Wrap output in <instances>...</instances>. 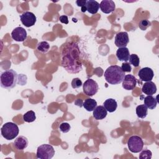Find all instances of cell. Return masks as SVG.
<instances>
[{
  "label": "cell",
  "mask_w": 159,
  "mask_h": 159,
  "mask_svg": "<svg viewBox=\"0 0 159 159\" xmlns=\"http://www.w3.org/2000/svg\"><path fill=\"white\" fill-rule=\"evenodd\" d=\"M61 65L70 73H78L81 71L80 51L76 43L70 42L63 45L61 52Z\"/></svg>",
  "instance_id": "1"
},
{
  "label": "cell",
  "mask_w": 159,
  "mask_h": 159,
  "mask_svg": "<svg viewBox=\"0 0 159 159\" xmlns=\"http://www.w3.org/2000/svg\"><path fill=\"white\" fill-rule=\"evenodd\" d=\"M104 76L108 83L116 85L122 82L125 76V73L122 71L120 66L111 65L106 70Z\"/></svg>",
  "instance_id": "2"
},
{
  "label": "cell",
  "mask_w": 159,
  "mask_h": 159,
  "mask_svg": "<svg viewBox=\"0 0 159 159\" xmlns=\"http://www.w3.org/2000/svg\"><path fill=\"white\" fill-rule=\"evenodd\" d=\"M17 81V73L12 69L4 71L1 73L0 84L2 88L11 89L16 86Z\"/></svg>",
  "instance_id": "3"
},
{
  "label": "cell",
  "mask_w": 159,
  "mask_h": 159,
  "mask_svg": "<svg viewBox=\"0 0 159 159\" xmlns=\"http://www.w3.org/2000/svg\"><path fill=\"white\" fill-rule=\"evenodd\" d=\"M19 132V129L18 125L11 122L5 123L1 129V135L8 140L14 139L18 135Z\"/></svg>",
  "instance_id": "4"
},
{
  "label": "cell",
  "mask_w": 159,
  "mask_h": 159,
  "mask_svg": "<svg viewBox=\"0 0 159 159\" xmlns=\"http://www.w3.org/2000/svg\"><path fill=\"white\" fill-rule=\"evenodd\" d=\"M55 155L53 147L49 144H42L38 147L36 156L40 159H51Z\"/></svg>",
  "instance_id": "5"
},
{
  "label": "cell",
  "mask_w": 159,
  "mask_h": 159,
  "mask_svg": "<svg viewBox=\"0 0 159 159\" xmlns=\"http://www.w3.org/2000/svg\"><path fill=\"white\" fill-rule=\"evenodd\" d=\"M143 144L142 138L138 135L131 136L127 141L129 150L132 153H139L141 152L143 149Z\"/></svg>",
  "instance_id": "6"
},
{
  "label": "cell",
  "mask_w": 159,
  "mask_h": 159,
  "mask_svg": "<svg viewBox=\"0 0 159 159\" xmlns=\"http://www.w3.org/2000/svg\"><path fill=\"white\" fill-rule=\"evenodd\" d=\"M98 89L99 86L98 83L92 79H88L83 84V93L89 96H93L96 94Z\"/></svg>",
  "instance_id": "7"
},
{
  "label": "cell",
  "mask_w": 159,
  "mask_h": 159,
  "mask_svg": "<svg viewBox=\"0 0 159 159\" xmlns=\"http://www.w3.org/2000/svg\"><path fill=\"white\" fill-rule=\"evenodd\" d=\"M20 19L22 24L26 27H30L35 25L37 21V17L35 14L29 11H25L20 16Z\"/></svg>",
  "instance_id": "8"
},
{
  "label": "cell",
  "mask_w": 159,
  "mask_h": 159,
  "mask_svg": "<svg viewBox=\"0 0 159 159\" xmlns=\"http://www.w3.org/2000/svg\"><path fill=\"white\" fill-rule=\"evenodd\" d=\"M115 45L119 47H126L129 42V38L127 32H120L116 35L114 39Z\"/></svg>",
  "instance_id": "9"
},
{
  "label": "cell",
  "mask_w": 159,
  "mask_h": 159,
  "mask_svg": "<svg viewBox=\"0 0 159 159\" xmlns=\"http://www.w3.org/2000/svg\"><path fill=\"white\" fill-rule=\"evenodd\" d=\"M27 32L22 27H17L13 29L11 32V37L17 42H24L27 39Z\"/></svg>",
  "instance_id": "10"
},
{
  "label": "cell",
  "mask_w": 159,
  "mask_h": 159,
  "mask_svg": "<svg viewBox=\"0 0 159 159\" xmlns=\"http://www.w3.org/2000/svg\"><path fill=\"white\" fill-rule=\"evenodd\" d=\"M122 88L125 90L134 89L137 84V80L135 77L132 75H125L122 81Z\"/></svg>",
  "instance_id": "11"
},
{
  "label": "cell",
  "mask_w": 159,
  "mask_h": 159,
  "mask_svg": "<svg viewBox=\"0 0 159 159\" xmlns=\"http://www.w3.org/2000/svg\"><path fill=\"white\" fill-rule=\"evenodd\" d=\"M138 76L142 81L147 82L152 81L154 76V73L152 68L149 67H144L139 71Z\"/></svg>",
  "instance_id": "12"
},
{
  "label": "cell",
  "mask_w": 159,
  "mask_h": 159,
  "mask_svg": "<svg viewBox=\"0 0 159 159\" xmlns=\"http://www.w3.org/2000/svg\"><path fill=\"white\" fill-rule=\"evenodd\" d=\"M101 11L105 14L112 12L116 9V4L112 0H102L99 4Z\"/></svg>",
  "instance_id": "13"
},
{
  "label": "cell",
  "mask_w": 159,
  "mask_h": 159,
  "mask_svg": "<svg viewBox=\"0 0 159 159\" xmlns=\"http://www.w3.org/2000/svg\"><path fill=\"white\" fill-rule=\"evenodd\" d=\"M142 91L147 96H152L157 92V86L152 81L145 82L142 88Z\"/></svg>",
  "instance_id": "14"
},
{
  "label": "cell",
  "mask_w": 159,
  "mask_h": 159,
  "mask_svg": "<svg viewBox=\"0 0 159 159\" xmlns=\"http://www.w3.org/2000/svg\"><path fill=\"white\" fill-rule=\"evenodd\" d=\"M14 143L16 149L19 150H23L27 147L29 142L25 137L20 135L15 139Z\"/></svg>",
  "instance_id": "15"
},
{
  "label": "cell",
  "mask_w": 159,
  "mask_h": 159,
  "mask_svg": "<svg viewBox=\"0 0 159 159\" xmlns=\"http://www.w3.org/2000/svg\"><path fill=\"white\" fill-rule=\"evenodd\" d=\"M93 117L96 120H102L104 119L107 114V111L103 106H96V108L93 110Z\"/></svg>",
  "instance_id": "16"
},
{
  "label": "cell",
  "mask_w": 159,
  "mask_h": 159,
  "mask_svg": "<svg viewBox=\"0 0 159 159\" xmlns=\"http://www.w3.org/2000/svg\"><path fill=\"white\" fill-rule=\"evenodd\" d=\"M116 57L119 61H127L130 57L129 50L127 47L119 48L116 52Z\"/></svg>",
  "instance_id": "17"
},
{
  "label": "cell",
  "mask_w": 159,
  "mask_h": 159,
  "mask_svg": "<svg viewBox=\"0 0 159 159\" xmlns=\"http://www.w3.org/2000/svg\"><path fill=\"white\" fill-rule=\"evenodd\" d=\"M86 10L91 14H95L99 9V3L94 0H88L86 4Z\"/></svg>",
  "instance_id": "18"
},
{
  "label": "cell",
  "mask_w": 159,
  "mask_h": 159,
  "mask_svg": "<svg viewBox=\"0 0 159 159\" xmlns=\"http://www.w3.org/2000/svg\"><path fill=\"white\" fill-rule=\"evenodd\" d=\"M103 106L109 112H114L117 107V101L112 98L107 99L103 103Z\"/></svg>",
  "instance_id": "19"
},
{
  "label": "cell",
  "mask_w": 159,
  "mask_h": 159,
  "mask_svg": "<svg viewBox=\"0 0 159 159\" xmlns=\"http://www.w3.org/2000/svg\"><path fill=\"white\" fill-rule=\"evenodd\" d=\"M143 102V104L149 109H154L157 107L158 101L156 98H155L152 96L149 95L144 98Z\"/></svg>",
  "instance_id": "20"
},
{
  "label": "cell",
  "mask_w": 159,
  "mask_h": 159,
  "mask_svg": "<svg viewBox=\"0 0 159 159\" xmlns=\"http://www.w3.org/2000/svg\"><path fill=\"white\" fill-rule=\"evenodd\" d=\"M83 106L87 111H93V110L97 106V102L94 99L88 98L85 99V101L83 102Z\"/></svg>",
  "instance_id": "21"
},
{
  "label": "cell",
  "mask_w": 159,
  "mask_h": 159,
  "mask_svg": "<svg viewBox=\"0 0 159 159\" xmlns=\"http://www.w3.org/2000/svg\"><path fill=\"white\" fill-rule=\"evenodd\" d=\"M135 112L138 117L144 119L148 114V108L144 104L139 105L136 107Z\"/></svg>",
  "instance_id": "22"
},
{
  "label": "cell",
  "mask_w": 159,
  "mask_h": 159,
  "mask_svg": "<svg viewBox=\"0 0 159 159\" xmlns=\"http://www.w3.org/2000/svg\"><path fill=\"white\" fill-rule=\"evenodd\" d=\"M36 119V116L34 111L30 110L23 115V120L26 122H32Z\"/></svg>",
  "instance_id": "23"
},
{
  "label": "cell",
  "mask_w": 159,
  "mask_h": 159,
  "mask_svg": "<svg viewBox=\"0 0 159 159\" xmlns=\"http://www.w3.org/2000/svg\"><path fill=\"white\" fill-rule=\"evenodd\" d=\"M37 48L39 52H40L43 53H47L48 51V50L50 49V45L47 42L42 41V42H39L37 44Z\"/></svg>",
  "instance_id": "24"
},
{
  "label": "cell",
  "mask_w": 159,
  "mask_h": 159,
  "mask_svg": "<svg viewBox=\"0 0 159 159\" xmlns=\"http://www.w3.org/2000/svg\"><path fill=\"white\" fill-rule=\"evenodd\" d=\"M129 62L131 65H132L134 67H137L140 64V58L136 54L130 55L129 57Z\"/></svg>",
  "instance_id": "25"
},
{
  "label": "cell",
  "mask_w": 159,
  "mask_h": 159,
  "mask_svg": "<svg viewBox=\"0 0 159 159\" xmlns=\"http://www.w3.org/2000/svg\"><path fill=\"white\" fill-rule=\"evenodd\" d=\"M152 157V153L149 150H143L141 151L139 155L140 159H151Z\"/></svg>",
  "instance_id": "26"
},
{
  "label": "cell",
  "mask_w": 159,
  "mask_h": 159,
  "mask_svg": "<svg viewBox=\"0 0 159 159\" xmlns=\"http://www.w3.org/2000/svg\"><path fill=\"white\" fill-rule=\"evenodd\" d=\"M151 25L150 22L147 19H142L139 22V27L142 30H145Z\"/></svg>",
  "instance_id": "27"
},
{
  "label": "cell",
  "mask_w": 159,
  "mask_h": 159,
  "mask_svg": "<svg viewBox=\"0 0 159 159\" xmlns=\"http://www.w3.org/2000/svg\"><path fill=\"white\" fill-rule=\"evenodd\" d=\"M71 84V87L73 89H75V88H78L81 87L83 85V83H82L81 80L80 78H75L72 80Z\"/></svg>",
  "instance_id": "28"
},
{
  "label": "cell",
  "mask_w": 159,
  "mask_h": 159,
  "mask_svg": "<svg viewBox=\"0 0 159 159\" xmlns=\"http://www.w3.org/2000/svg\"><path fill=\"white\" fill-rule=\"evenodd\" d=\"M59 129L60 130L63 132V133H66L70 131V129H71V126L70 125L67 123V122H62L60 126H59Z\"/></svg>",
  "instance_id": "29"
},
{
  "label": "cell",
  "mask_w": 159,
  "mask_h": 159,
  "mask_svg": "<svg viewBox=\"0 0 159 159\" xmlns=\"http://www.w3.org/2000/svg\"><path fill=\"white\" fill-rule=\"evenodd\" d=\"M86 0H77L76 1V4L78 6L81 7V11L82 12H85L87 10H86Z\"/></svg>",
  "instance_id": "30"
},
{
  "label": "cell",
  "mask_w": 159,
  "mask_h": 159,
  "mask_svg": "<svg viewBox=\"0 0 159 159\" xmlns=\"http://www.w3.org/2000/svg\"><path fill=\"white\" fill-rule=\"evenodd\" d=\"M121 69L122 71L125 72H130L132 71V67L129 63H123L121 66Z\"/></svg>",
  "instance_id": "31"
},
{
  "label": "cell",
  "mask_w": 159,
  "mask_h": 159,
  "mask_svg": "<svg viewBox=\"0 0 159 159\" xmlns=\"http://www.w3.org/2000/svg\"><path fill=\"white\" fill-rule=\"evenodd\" d=\"M59 20L60 21L63 23V24H68V17L65 15H63V16H60L59 17Z\"/></svg>",
  "instance_id": "32"
}]
</instances>
